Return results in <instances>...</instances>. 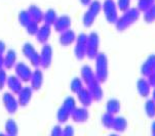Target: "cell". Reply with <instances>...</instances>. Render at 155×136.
<instances>
[{
    "instance_id": "cell-1",
    "label": "cell",
    "mask_w": 155,
    "mask_h": 136,
    "mask_svg": "<svg viewBox=\"0 0 155 136\" xmlns=\"http://www.w3.org/2000/svg\"><path fill=\"white\" fill-rule=\"evenodd\" d=\"M141 11L137 7H130L127 10H125L122 15L118 17V19L115 23V27L118 32H123L127 30L130 26H133L137 21L140 19Z\"/></svg>"
},
{
    "instance_id": "cell-2",
    "label": "cell",
    "mask_w": 155,
    "mask_h": 136,
    "mask_svg": "<svg viewBox=\"0 0 155 136\" xmlns=\"http://www.w3.org/2000/svg\"><path fill=\"white\" fill-rule=\"evenodd\" d=\"M94 74H96L97 80L100 83L106 82L109 75V61L108 57L104 52H99L98 55L94 59Z\"/></svg>"
},
{
    "instance_id": "cell-3",
    "label": "cell",
    "mask_w": 155,
    "mask_h": 136,
    "mask_svg": "<svg viewBox=\"0 0 155 136\" xmlns=\"http://www.w3.org/2000/svg\"><path fill=\"white\" fill-rule=\"evenodd\" d=\"M102 11V3L99 0H91L87 5V9L82 17V24L85 28H91L94 25V21Z\"/></svg>"
},
{
    "instance_id": "cell-4",
    "label": "cell",
    "mask_w": 155,
    "mask_h": 136,
    "mask_svg": "<svg viewBox=\"0 0 155 136\" xmlns=\"http://www.w3.org/2000/svg\"><path fill=\"white\" fill-rule=\"evenodd\" d=\"M104 17L109 24H115L118 19V7L115 0H105L102 3Z\"/></svg>"
},
{
    "instance_id": "cell-5",
    "label": "cell",
    "mask_w": 155,
    "mask_h": 136,
    "mask_svg": "<svg viewBox=\"0 0 155 136\" xmlns=\"http://www.w3.org/2000/svg\"><path fill=\"white\" fill-rule=\"evenodd\" d=\"M22 53L28 59L32 67L34 68L40 67V55H39V52L36 50V48L34 47L32 43L30 42L24 43V45L22 46Z\"/></svg>"
},
{
    "instance_id": "cell-6",
    "label": "cell",
    "mask_w": 155,
    "mask_h": 136,
    "mask_svg": "<svg viewBox=\"0 0 155 136\" xmlns=\"http://www.w3.org/2000/svg\"><path fill=\"white\" fill-rule=\"evenodd\" d=\"M100 48V36L97 32H91L87 35L86 43V56L89 59H94L99 53Z\"/></svg>"
},
{
    "instance_id": "cell-7",
    "label": "cell",
    "mask_w": 155,
    "mask_h": 136,
    "mask_svg": "<svg viewBox=\"0 0 155 136\" xmlns=\"http://www.w3.org/2000/svg\"><path fill=\"white\" fill-rule=\"evenodd\" d=\"M86 43H87V35L80 33L77 35L74 46V55L78 61H82L86 56Z\"/></svg>"
},
{
    "instance_id": "cell-8",
    "label": "cell",
    "mask_w": 155,
    "mask_h": 136,
    "mask_svg": "<svg viewBox=\"0 0 155 136\" xmlns=\"http://www.w3.org/2000/svg\"><path fill=\"white\" fill-rule=\"evenodd\" d=\"M39 55H40V67L44 70L48 69L51 66L52 56H54L52 46L48 43L42 44L40 52H39Z\"/></svg>"
},
{
    "instance_id": "cell-9",
    "label": "cell",
    "mask_w": 155,
    "mask_h": 136,
    "mask_svg": "<svg viewBox=\"0 0 155 136\" xmlns=\"http://www.w3.org/2000/svg\"><path fill=\"white\" fill-rule=\"evenodd\" d=\"M14 69H15V75L17 76L23 83L30 82L33 71L29 65H27L24 62H20L15 64Z\"/></svg>"
},
{
    "instance_id": "cell-10",
    "label": "cell",
    "mask_w": 155,
    "mask_h": 136,
    "mask_svg": "<svg viewBox=\"0 0 155 136\" xmlns=\"http://www.w3.org/2000/svg\"><path fill=\"white\" fill-rule=\"evenodd\" d=\"M2 103H3L5 111L9 115L15 114V112H18V109L20 108L18 98L10 91L3 93V95H2Z\"/></svg>"
},
{
    "instance_id": "cell-11",
    "label": "cell",
    "mask_w": 155,
    "mask_h": 136,
    "mask_svg": "<svg viewBox=\"0 0 155 136\" xmlns=\"http://www.w3.org/2000/svg\"><path fill=\"white\" fill-rule=\"evenodd\" d=\"M72 25V20L68 14H62L60 17H58L57 21L54 24V30L57 33H62L64 31L68 30L71 28Z\"/></svg>"
},
{
    "instance_id": "cell-12",
    "label": "cell",
    "mask_w": 155,
    "mask_h": 136,
    "mask_svg": "<svg viewBox=\"0 0 155 136\" xmlns=\"http://www.w3.org/2000/svg\"><path fill=\"white\" fill-rule=\"evenodd\" d=\"M71 119L75 123H85L89 119V112L87 108L81 106L80 108L76 106L74 111L71 113Z\"/></svg>"
},
{
    "instance_id": "cell-13",
    "label": "cell",
    "mask_w": 155,
    "mask_h": 136,
    "mask_svg": "<svg viewBox=\"0 0 155 136\" xmlns=\"http://www.w3.org/2000/svg\"><path fill=\"white\" fill-rule=\"evenodd\" d=\"M33 89L31 86H26L21 89V91L17 94L18 95V101H19L20 106H27L30 103L31 99L33 96Z\"/></svg>"
},
{
    "instance_id": "cell-14",
    "label": "cell",
    "mask_w": 155,
    "mask_h": 136,
    "mask_svg": "<svg viewBox=\"0 0 155 136\" xmlns=\"http://www.w3.org/2000/svg\"><path fill=\"white\" fill-rule=\"evenodd\" d=\"M43 79H44V75L41 69L39 68H35V70L33 71L32 76H31L30 83H31V87L34 91H38L42 87L43 85Z\"/></svg>"
},
{
    "instance_id": "cell-15",
    "label": "cell",
    "mask_w": 155,
    "mask_h": 136,
    "mask_svg": "<svg viewBox=\"0 0 155 136\" xmlns=\"http://www.w3.org/2000/svg\"><path fill=\"white\" fill-rule=\"evenodd\" d=\"M76 38H77V35H76L74 31L71 30V29H68V30L61 33V35L59 37V43L63 47H68L75 43Z\"/></svg>"
},
{
    "instance_id": "cell-16",
    "label": "cell",
    "mask_w": 155,
    "mask_h": 136,
    "mask_svg": "<svg viewBox=\"0 0 155 136\" xmlns=\"http://www.w3.org/2000/svg\"><path fill=\"white\" fill-rule=\"evenodd\" d=\"M51 36V26H48L46 24L39 26V29L37 31V34L35 35L36 40L40 44H45L49 40Z\"/></svg>"
},
{
    "instance_id": "cell-17",
    "label": "cell",
    "mask_w": 155,
    "mask_h": 136,
    "mask_svg": "<svg viewBox=\"0 0 155 136\" xmlns=\"http://www.w3.org/2000/svg\"><path fill=\"white\" fill-rule=\"evenodd\" d=\"M6 87L12 93L17 95L23 88V82L15 75H9L7 76L6 80Z\"/></svg>"
},
{
    "instance_id": "cell-18",
    "label": "cell",
    "mask_w": 155,
    "mask_h": 136,
    "mask_svg": "<svg viewBox=\"0 0 155 136\" xmlns=\"http://www.w3.org/2000/svg\"><path fill=\"white\" fill-rule=\"evenodd\" d=\"M155 70V54H150L141 66V74L143 77H149Z\"/></svg>"
},
{
    "instance_id": "cell-19",
    "label": "cell",
    "mask_w": 155,
    "mask_h": 136,
    "mask_svg": "<svg viewBox=\"0 0 155 136\" xmlns=\"http://www.w3.org/2000/svg\"><path fill=\"white\" fill-rule=\"evenodd\" d=\"M80 78L86 86L88 84H91V82H94V81L97 79L96 74H94V71L91 69V67L88 66V65H84V66L81 67Z\"/></svg>"
},
{
    "instance_id": "cell-20",
    "label": "cell",
    "mask_w": 155,
    "mask_h": 136,
    "mask_svg": "<svg viewBox=\"0 0 155 136\" xmlns=\"http://www.w3.org/2000/svg\"><path fill=\"white\" fill-rule=\"evenodd\" d=\"M86 87L88 88V90L91 91V95H93L94 101H101L104 97V92L103 89L101 87V83L98 80H94V82H91V84H88Z\"/></svg>"
},
{
    "instance_id": "cell-21",
    "label": "cell",
    "mask_w": 155,
    "mask_h": 136,
    "mask_svg": "<svg viewBox=\"0 0 155 136\" xmlns=\"http://www.w3.org/2000/svg\"><path fill=\"white\" fill-rule=\"evenodd\" d=\"M137 90L141 97L147 98L151 93V85L149 84L148 80L145 79V77L140 78L137 81Z\"/></svg>"
},
{
    "instance_id": "cell-22",
    "label": "cell",
    "mask_w": 155,
    "mask_h": 136,
    "mask_svg": "<svg viewBox=\"0 0 155 136\" xmlns=\"http://www.w3.org/2000/svg\"><path fill=\"white\" fill-rule=\"evenodd\" d=\"M76 95H77L78 101H79L82 106L88 108V106H91L94 103L93 95H91V91L88 90L87 87H84L82 90H80L79 92L76 94Z\"/></svg>"
},
{
    "instance_id": "cell-23",
    "label": "cell",
    "mask_w": 155,
    "mask_h": 136,
    "mask_svg": "<svg viewBox=\"0 0 155 136\" xmlns=\"http://www.w3.org/2000/svg\"><path fill=\"white\" fill-rule=\"evenodd\" d=\"M4 69L5 70H10L12 69L15 64H17V52L14 49H9V50H6L4 53Z\"/></svg>"
},
{
    "instance_id": "cell-24",
    "label": "cell",
    "mask_w": 155,
    "mask_h": 136,
    "mask_svg": "<svg viewBox=\"0 0 155 136\" xmlns=\"http://www.w3.org/2000/svg\"><path fill=\"white\" fill-rule=\"evenodd\" d=\"M28 11L31 15V19L35 22H37L38 24H41L43 22V14L44 12L42 11V9L39 6H37L36 4H31L28 7Z\"/></svg>"
},
{
    "instance_id": "cell-25",
    "label": "cell",
    "mask_w": 155,
    "mask_h": 136,
    "mask_svg": "<svg viewBox=\"0 0 155 136\" xmlns=\"http://www.w3.org/2000/svg\"><path fill=\"white\" fill-rule=\"evenodd\" d=\"M127 120L124 117H115L112 129L118 133H123L127 129Z\"/></svg>"
},
{
    "instance_id": "cell-26",
    "label": "cell",
    "mask_w": 155,
    "mask_h": 136,
    "mask_svg": "<svg viewBox=\"0 0 155 136\" xmlns=\"http://www.w3.org/2000/svg\"><path fill=\"white\" fill-rule=\"evenodd\" d=\"M4 130H5L6 135L15 136L19 133V126H18L17 122H15L14 119L9 118V119L6 120V122H5V124H4Z\"/></svg>"
},
{
    "instance_id": "cell-27",
    "label": "cell",
    "mask_w": 155,
    "mask_h": 136,
    "mask_svg": "<svg viewBox=\"0 0 155 136\" xmlns=\"http://www.w3.org/2000/svg\"><path fill=\"white\" fill-rule=\"evenodd\" d=\"M120 109H121V103L116 98H111L106 103V112L114 116L120 113Z\"/></svg>"
},
{
    "instance_id": "cell-28",
    "label": "cell",
    "mask_w": 155,
    "mask_h": 136,
    "mask_svg": "<svg viewBox=\"0 0 155 136\" xmlns=\"http://www.w3.org/2000/svg\"><path fill=\"white\" fill-rule=\"evenodd\" d=\"M58 19V14L54 8H48L43 14V24L48 26H54V22Z\"/></svg>"
},
{
    "instance_id": "cell-29",
    "label": "cell",
    "mask_w": 155,
    "mask_h": 136,
    "mask_svg": "<svg viewBox=\"0 0 155 136\" xmlns=\"http://www.w3.org/2000/svg\"><path fill=\"white\" fill-rule=\"evenodd\" d=\"M83 84H84V83H83V81L81 80V78H78V77L73 78V79L71 80V82H70L71 92L74 93V94H77L80 90H82L83 88H84Z\"/></svg>"
},
{
    "instance_id": "cell-30",
    "label": "cell",
    "mask_w": 155,
    "mask_h": 136,
    "mask_svg": "<svg viewBox=\"0 0 155 136\" xmlns=\"http://www.w3.org/2000/svg\"><path fill=\"white\" fill-rule=\"evenodd\" d=\"M70 117H71V113L69 111H67L64 106H61L59 109H58V111H57V120H58V122H59L60 124H64V123H66L68 120H69Z\"/></svg>"
},
{
    "instance_id": "cell-31",
    "label": "cell",
    "mask_w": 155,
    "mask_h": 136,
    "mask_svg": "<svg viewBox=\"0 0 155 136\" xmlns=\"http://www.w3.org/2000/svg\"><path fill=\"white\" fill-rule=\"evenodd\" d=\"M114 115L108 113V112H106V113H104L102 115L101 117V123L102 125H103V127H105L106 129H112V126H113V122H114Z\"/></svg>"
},
{
    "instance_id": "cell-32",
    "label": "cell",
    "mask_w": 155,
    "mask_h": 136,
    "mask_svg": "<svg viewBox=\"0 0 155 136\" xmlns=\"http://www.w3.org/2000/svg\"><path fill=\"white\" fill-rule=\"evenodd\" d=\"M31 21H32V19H31V15L29 14L28 10H26V9L21 10L19 12V14H18V22H19L20 25L24 28H25Z\"/></svg>"
},
{
    "instance_id": "cell-33",
    "label": "cell",
    "mask_w": 155,
    "mask_h": 136,
    "mask_svg": "<svg viewBox=\"0 0 155 136\" xmlns=\"http://www.w3.org/2000/svg\"><path fill=\"white\" fill-rule=\"evenodd\" d=\"M145 114L146 116L150 119H154L155 118V100L153 99H147L145 103Z\"/></svg>"
},
{
    "instance_id": "cell-34",
    "label": "cell",
    "mask_w": 155,
    "mask_h": 136,
    "mask_svg": "<svg viewBox=\"0 0 155 136\" xmlns=\"http://www.w3.org/2000/svg\"><path fill=\"white\" fill-rule=\"evenodd\" d=\"M143 19L144 22L147 24H152L155 22V4H153L144 11Z\"/></svg>"
},
{
    "instance_id": "cell-35",
    "label": "cell",
    "mask_w": 155,
    "mask_h": 136,
    "mask_svg": "<svg viewBox=\"0 0 155 136\" xmlns=\"http://www.w3.org/2000/svg\"><path fill=\"white\" fill-rule=\"evenodd\" d=\"M62 106H64L67 111H69L70 113H72V112L75 109L76 106H77V103H76L74 97H72V96H67V97L63 100Z\"/></svg>"
},
{
    "instance_id": "cell-36",
    "label": "cell",
    "mask_w": 155,
    "mask_h": 136,
    "mask_svg": "<svg viewBox=\"0 0 155 136\" xmlns=\"http://www.w3.org/2000/svg\"><path fill=\"white\" fill-rule=\"evenodd\" d=\"M25 29H26V32H27L28 35L35 36L36 34H37V31H38V29H39V24L37 22H35V21L32 20L27 26H26Z\"/></svg>"
},
{
    "instance_id": "cell-37",
    "label": "cell",
    "mask_w": 155,
    "mask_h": 136,
    "mask_svg": "<svg viewBox=\"0 0 155 136\" xmlns=\"http://www.w3.org/2000/svg\"><path fill=\"white\" fill-rule=\"evenodd\" d=\"M155 4V0H138V6L137 8L140 10L141 12H144L146 9Z\"/></svg>"
},
{
    "instance_id": "cell-38",
    "label": "cell",
    "mask_w": 155,
    "mask_h": 136,
    "mask_svg": "<svg viewBox=\"0 0 155 136\" xmlns=\"http://www.w3.org/2000/svg\"><path fill=\"white\" fill-rule=\"evenodd\" d=\"M130 2H132V0H117L116 4L118 10L124 12L125 10H127L130 7Z\"/></svg>"
},
{
    "instance_id": "cell-39",
    "label": "cell",
    "mask_w": 155,
    "mask_h": 136,
    "mask_svg": "<svg viewBox=\"0 0 155 136\" xmlns=\"http://www.w3.org/2000/svg\"><path fill=\"white\" fill-rule=\"evenodd\" d=\"M6 80H7V74L5 69H0V91L3 90L6 86Z\"/></svg>"
},
{
    "instance_id": "cell-40",
    "label": "cell",
    "mask_w": 155,
    "mask_h": 136,
    "mask_svg": "<svg viewBox=\"0 0 155 136\" xmlns=\"http://www.w3.org/2000/svg\"><path fill=\"white\" fill-rule=\"evenodd\" d=\"M75 134V130L73 126H71V125H66L64 128H63V133L62 135L64 136H73Z\"/></svg>"
},
{
    "instance_id": "cell-41",
    "label": "cell",
    "mask_w": 155,
    "mask_h": 136,
    "mask_svg": "<svg viewBox=\"0 0 155 136\" xmlns=\"http://www.w3.org/2000/svg\"><path fill=\"white\" fill-rule=\"evenodd\" d=\"M62 133H63V128L60 125H56L51 131V134L52 136H61Z\"/></svg>"
},
{
    "instance_id": "cell-42",
    "label": "cell",
    "mask_w": 155,
    "mask_h": 136,
    "mask_svg": "<svg viewBox=\"0 0 155 136\" xmlns=\"http://www.w3.org/2000/svg\"><path fill=\"white\" fill-rule=\"evenodd\" d=\"M147 80H148L149 84L151 85V87H155V70L149 77H147Z\"/></svg>"
},
{
    "instance_id": "cell-43",
    "label": "cell",
    "mask_w": 155,
    "mask_h": 136,
    "mask_svg": "<svg viewBox=\"0 0 155 136\" xmlns=\"http://www.w3.org/2000/svg\"><path fill=\"white\" fill-rule=\"evenodd\" d=\"M5 51H6V44L2 40H0V55H3Z\"/></svg>"
},
{
    "instance_id": "cell-44",
    "label": "cell",
    "mask_w": 155,
    "mask_h": 136,
    "mask_svg": "<svg viewBox=\"0 0 155 136\" xmlns=\"http://www.w3.org/2000/svg\"><path fill=\"white\" fill-rule=\"evenodd\" d=\"M79 2L83 5V6H87V5L91 2V0H79Z\"/></svg>"
},
{
    "instance_id": "cell-45",
    "label": "cell",
    "mask_w": 155,
    "mask_h": 136,
    "mask_svg": "<svg viewBox=\"0 0 155 136\" xmlns=\"http://www.w3.org/2000/svg\"><path fill=\"white\" fill-rule=\"evenodd\" d=\"M0 69H4V56L0 55Z\"/></svg>"
},
{
    "instance_id": "cell-46",
    "label": "cell",
    "mask_w": 155,
    "mask_h": 136,
    "mask_svg": "<svg viewBox=\"0 0 155 136\" xmlns=\"http://www.w3.org/2000/svg\"><path fill=\"white\" fill-rule=\"evenodd\" d=\"M151 134L155 136V121L152 122V124H151Z\"/></svg>"
},
{
    "instance_id": "cell-47",
    "label": "cell",
    "mask_w": 155,
    "mask_h": 136,
    "mask_svg": "<svg viewBox=\"0 0 155 136\" xmlns=\"http://www.w3.org/2000/svg\"><path fill=\"white\" fill-rule=\"evenodd\" d=\"M152 99H153V100H155V87H154L153 91H152Z\"/></svg>"
}]
</instances>
